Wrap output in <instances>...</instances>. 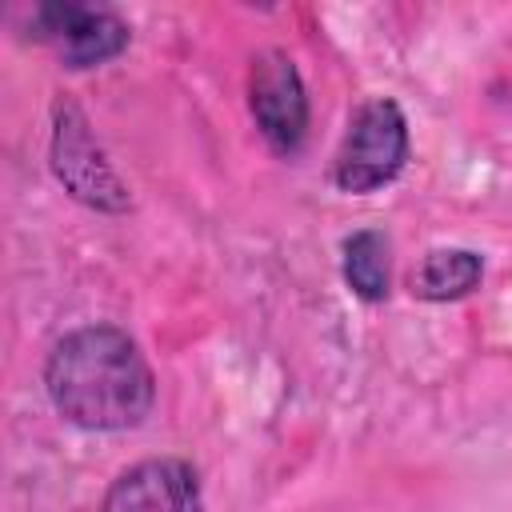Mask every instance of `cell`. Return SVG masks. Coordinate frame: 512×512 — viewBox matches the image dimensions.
<instances>
[{"label": "cell", "mask_w": 512, "mask_h": 512, "mask_svg": "<svg viewBox=\"0 0 512 512\" xmlns=\"http://www.w3.org/2000/svg\"><path fill=\"white\" fill-rule=\"evenodd\" d=\"M340 272L352 296L376 304L388 296V236L376 228H360L340 244Z\"/></svg>", "instance_id": "8"}, {"label": "cell", "mask_w": 512, "mask_h": 512, "mask_svg": "<svg viewBox=\"0 0 512 512\" xmlns=\"http://www.w3.org/2000/svg\"><path fill=\"white\" fill-rule=\"evenodd\" d=\"M48 156H52L56 180L64 184V192L72 200H80L84 208H96V212H128V188L104 160V148L96 144L84 112L72 100L52 104Z\"/></svg>", "instance_id": "3"}, {"label": "cell", "mask_w": 512, "mask_h": 512, "mask_svg": "<svg viewBox=\"0 0 512 512\" xmlns=\"http://www.w3.org/2000/svg\"><path fill=\"white\" fill-rule=\"evenodd\" d=\"M484 276V260L472 248H432L420 268L412 272V292L420 300H460L468 296Z\"/></svg>", "instance_id": "7"}, {"label": "cell", "mask_w": 512, "mask_h": 512, "mask_svg": "<svg viewBox=\"0 0 512 512\" xmlns=\"http://www.w3.org/2000/svg\"><path fill=\"white\" fill-rule=\"evenodd\" d=\"M248 108H252V120H256V128H260V136L268 140L272 152L292 156L304 144L308 96H304V80H300L288 52L268 48L252 60V68H248Z\"/></svg>", "instance_id": "5"}, {"label": "cell", "mask_w": 512, "mask_h": 512, "mask_svg": "<svg viewBox=\"0 0 512 512\" xmlns=\"http://www.w3.org/2000/svg\"><path fill=\"white\" fill-rule=\"evenodd\" d=\"M408 160V120L396 100H368L352 112L348 132L332 160V184L340 192L364 196L400 176Z\"/></svg>", "instance_id": "2"}, {"label": "cell", "mask_w": 512, "mask_h": 512, "mask_svg": "<svg viewBox=\"0 0 512 512\" xmlns=\"http://www.w3.org/2000/svg\"><path fill=\"white\" fill-rule=\"evenodd\" d=\"M52 408L84 432H124L144 424L156 400V376L136 340L112 324L64 332L44 360Z\"/></svg>", "instance_id": "1"}, {"label": "cell", "mask_w": 512, "mask_h": 512, "mask_svg": "<svg viewBox=\"0 0 512 512\" xmlns=\"http://www.w3.org/2000/svg\"><path fill=\"white\" fill-rule=\"evenodd\" d=\"M128 36V24L112 8L56 0L32 12V40L56 48V56L68 68H100L116 60L128 48Z\"/></svg>", "instance_id": "4"}, {"label": "cell", "mask_w": 512, "mask_h": 512, "mask_svg": "<svg viewBox=\"0 0 512 512\" xmlns=\"http://www.w3.org/2000/svg\"><path fill=\"white\" fill-rule=\"evenodd\" d=\"M100 512H204L200 476L180 456L140 460L108 484Z\"/></svg>", "instance_id": "6"}]
</instances>
